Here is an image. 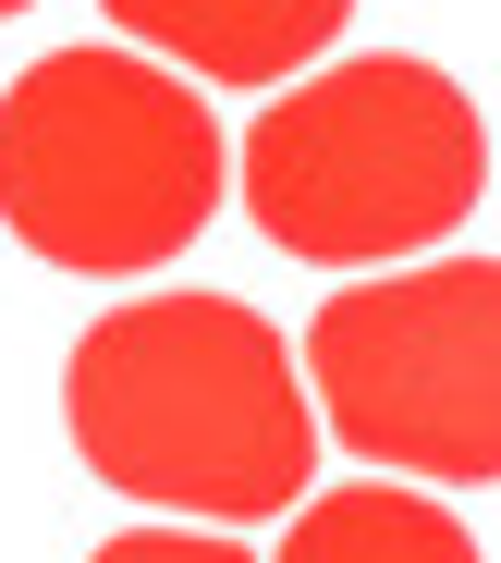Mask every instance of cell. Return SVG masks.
I'll return each instance as SVG.
<instances>
[{"mask_svg":"<svg viewBox=\"0 0 501 563\" xmlns=\"http://www.w3.org/2000/svg\"><path fill=\"white\" fill-rule=\"evenodd\" d=\"M489 197V111L416 49L319 62L245 123V209L281 257L379 269L428 257Z\"/></svg>","mask_w":501,"mask_h":563,"instance_id":"obj_2","label":"cell"},{"mask_svg":"<svg viewBox=\"0 0 501 563\" xmlns=\"http://www.w3.org/2000/svg\"><path fill=\"white\" fill-rule=\"evenodd\" d=\"M307 367L343 453L441 478V490L501 478V269L489 257L343 282L307 319Z\"/></svg>","mask_w":501,"mask_h":563,"instance_id":"obj_4","label":"cell"},{"mask_svg":"<svg viewBox=\"0 0 501 563\" xmlns=\"http://www.w3.org/2000/svg\"><path fill=\"white\" fill-rule=\"evenodd\" d=\"M135 49L183 62V74H209V86H293L355 0H98Z\"/></svg>","mask_w":501,"mask_h":563,"instance_id":"obj_5","label":"cell"},{"mask_svg":"<svg viewBox=\"0 0 501 563\" xmlns=\"http://www.w3.org/2000/svg\"><path fill=\"white\" fill-rule=\"evenodd\" d=\"M13 13H37V0H0V25H13Z\"/></svg>","mask_w":501,"mask_h":563,"instance_id":"obj_8","label":"cell"},{"mask_svg":"<svg viewBox=\"0 0 501 563\" xmlns=\"http://www.w3.org/2000/svg\"><path fill=\"white\" fill-rule=\"evenodd\" d=\"M281 563H489V551L465 539L453 503L391 490V478H355V490H307V503H293Z\"/></svg>","mask_w":501,"mask_h":563,"instance_id":"obj_6","label":"cell"},{"mask_svg":"<svg viewBox=\"0 0 501 563\" xmlns=\"http://www.w3.org/2000/svg\"><path fill=\"white\" fill-rule=\"evenodd\" d=\"M62 429L98 490L196 527H257L319 478L307 380L245 295H135L86 319L62 355Z\"/></svg>","mask_w":501,"mask_h":563,"instance_id":"obj_1","label":"cell"},{"mask_svg":"<svg viewBox=\"0 0 501 563\" xmlns=\"http://www.w3.org/2000/svg\"><path fill=\"white\" fill-rule=\"evenodd\" d=\"M221 209V123L171 62L49 49L0 86V221L49 269H159Z\"/></svg>","mask_w":501,"mask_h":563,"instance_id":"obj_3","label":"cell"},{"mask_svg":"<svg viewBox=\"0 0 501 563\" xmlns=\"http://www.w3.org/2000/svg\"><path fill=\"white\" fill-rule=\"evenodd\" d=\"M86 563H257L233 539H196V527H123V539H98Z\"/></svg>","mask_w":501,"mask_h":563,"instance_id":"obj_7","label":"cell"}]
</instances>
